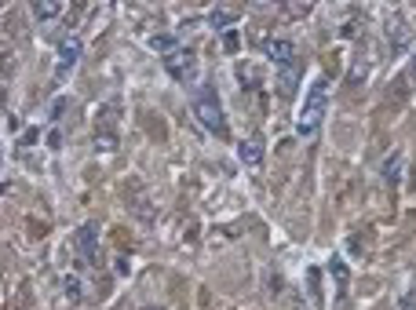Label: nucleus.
Returning a JSON list of instances; mask_svg holds the SVG:
<instances>
[{
    "mask_svg": "<svg viewBox=\"0 0 416 310\" xmlns=\"http://www.w3.org/2000/svg\"><path fill=\"white\" fill-rule=\"evenodd\" d=\"M325 110H329V80L325 77H314L311 88H307V99L299 106V117H296V132L299 135H314L325 121Z\"/></svg>",
    "mask_w": 416,
    "mask_h": 310,
    "instance_id": "obj_1",
    "label": "nucleus"
},
{
    "mask_svg": "<svg viewBox=\"0 0 416 310\" xmlns=\"http://www.w3.org/2000/svg\"><path fill=\"white\" fill-rule=\"evenodd\" d=\"M190 106H194V117L201 121L205 132H212V135H219V139H227V135H230L227 113H223L219 95H216L212 84H201V88L194 91V103H190Z\"/></svg>",
    "mask_w": 416,
    "mask_h": 310,
    "instance_id": "obj_2",
    "label": "nucleus"
},
{
    "mask_svg": "<svg viewBox=\"0 0 416 310\" xmlns=\"http://www.w3.org/2000/svg\"><path fill=\"white\" fill-rule=\"evenodd\" d=\"M165 70L172 80H179V84H190V80L198 77V55L190 52V47H179L175 55L165 59Z\"/></svg>",
    "mask_w": 416,
    "mask_h": 310,
    "instance_id": "obj_3",
    "label": "nucleus"
},
{
    "mask_svg": "<svg viewBox=\"0 0 416 310\" xmlns=\"http://www.w3.org/2000/svg\"><path fill=\"white\" fill-rule=\"evenodd\" d=\"M263 52H267V59L274 62L278 70H281V66H292V62H299V52H296V44H292L289 37H267Z\"/></svg>",
    "mask_w": 416,
    "mask_h": 310,
    "instance_id": "obj_4",
    "label": "nucleus"
},
{
    "mask_svg": "<svg viewBox=\"0 0 416 310\" xmlns=\"http://www.w3.org/2000/svg\"><path fill=\"white\" fill-rule=\"evenodd\" d=\"M383 37H387V47H391L394 55H402L406 47H409V40H413V29H409V22L402 19V15H391L387 29H383Z\"/></svg>",
    "mask_w": 416,
    "mask_h": 310,
    "instance_id": "obj_5",
    "label": "nucleus"
},
{
    "mask_svg": "<svg viewBox=\"0 0 416 310\" xmlns=\"http://www.w3.org/2000/svg\"><path fill=\"white\" fill-rule=\"evenodd\" d=\"M81 52H84V47H81V40H77V37H66V40L59 44V62H55V77L59 80L70 77V70L81 62Z\"/></svg>",
    "mask_w": 416,
    "mask_h": 310,
    "instance_id": "obj_6",
    "label": "nucleus"
},
{
    "mask_svg": "<svg viewBox=\"0 0 416 310\" xmlns=\"http://www.w3.org/2000/svg\"><path fill=\"white\" fill-rule=\"evenodd\" d=\"M299 77H303V62H292V66L278 70V95H281V99H292V95H296Z\"/></svg>",
    "mask_w": 416,
    "mask_h": 310,
    "instance_id": "obj_7",
    "label": "nucleus"
},
{
    "mask_svg": "<svg viewBox=\"0 0 416 310\" xmlns=\"http://www.w3.org/2000/svg\"><path fill=\"white\" fill-rule=\"evenodd\" d=\"M95 244H99V234H95V226H91V223H84L81 230L73 234V252L91 263V259H95Z\"/></svg>",
    "mask_w": 416,
    "mask_h": 310,
    "instance_id": "obj_8",
    "label": "nucleus"
},
{
    "mask_svg": "<svg viewBox=\"0 0 416 310\" xmlns=\"http://www.w3.org/2000/svg\"><path fill=\"white\" fill-rule=\"evenodd\" d=\"M237 161H242V165H248V168H255V165H260V161H263V142L260 139H245L242 146H237Z\"/></svg>",
    "mask_w": 416,
    "mask_h": 310,
    "instance_id": "obj_9",
    "label": "nucleus"
},
{
    "mask_svg": "<svg viewBox=\"0 0 416 310\" xmlns=\"http://www.w3.org/2000/svg\"><path fill=\"white\" fill-rule=\"evenodd\" d=\"M237 19H242V8H212L208 11V26L212 29H230Z\"/></svg>",
    "mask_w": 416,
    "mask_h": 310,
    "instance_id": "obj_10",
    "label": "nucleus"
},
{
    "mask_svg": "<svg viewBox=\"0 0 416 310\" xmlns=\"http://www.w3.org/2000/svg\"><path fill=\"white\" fill-rule=\"evenodd\" d=\"M29 11H34L37 22H47V19H55V15H62V4H59V0H34Z\"/></svg>",
    "mask_w": 416,
    "mask_h": 310,
    "instance_id": "obj_11",
    "label": "nucleus"
},
{
    "mask_svg": "<svg viewBox=\"0 0 416 310\" xmlns=\"http://www.w3.org/2000/svg\"><path fill=\"white\" fill-rule=\"evenodd\" d=\"M150 47H154V52H161V55L168 59V55L179 52V37H175V34H154V37H150Z\"/></svg>",
    "mask_w": 416,
    "mask_h": 310,
    "instance_id": "obj_12",
    "label": "nucleus"
},
{
    "mask_svg": "<svg viewBox=\"0 0 416 310\" xmlns=\"http://www.w3.org/2000/svg\"><path fill=\"white\" fill-rule=\"evenodd\" d=\"M62 292H66L70 303H81L84 300V281L77 274H66V277H62Z\"/></svg>",
    "mask_w": 416,
    "mask_h": 310,
    "instance_id": "obj_13",
    "label": "nucleus"
},
{
    "mask_svg": "<svg viewBox=\"0 0 416 310\" xmlns=\"http://www.w3.org/2000/svg\"><path fill=\"white\" fill-rule=\"evenodd\" d=\"M329 277H332V281H336V285H340V292L347 288V281H350V274H347V267H343V259H336V256L329 259Z\"/></svg>",
    "mask_w": 416,
    "mask_h": 310,
    "instance_id": "obj_14",
    "label": "nucleus"
},
{
    "mask_svg": "<svg viewBox=\"0 0 416 310\" xmlns=\"http://www.w3.org/2000/svg\"><path fill=\"white\" fill-rule=\"evenodd\" d=\"M383 179H387V183H398V179H402V154L387 157V165H383Z\"/></svg>",
    "mask_w": 416,
    "mask_h": 310,
    "instance_id": "obj_15",
    "label": "nucleus"
},
{
    "mask_svg": "<svg viewBox=\"0 0 416 310\" xmlns=\"http://www.w3.org/2000/svg\"><path fill=\"white\" fill-rule=\"evenodd\" d=\"M237 80H242L245 88H255V84H260V70L248 66V62H242V66H237Z\"/></svg>",
    "mask_w": 416,
    "mask_h": 310,
    "instance_id": "obj_16",
    "label": "nucleus"
},
{
    "mask_svg": "<svg viewBox=\"0 0 416 310\" xmlns=\"http://www.w3.org/2000/svg\"><path fill=\"white\" fill-rule=\"evenodd\" d=\"M95 150H99V154H103V150L114 154V150H117V135H114V132H99V135H95Z\"/></svg>",
    "mask_w": 416,
    "mask_h": 310,
    "instance_id": "obj_17",
    "label": "nucleus"
},
{
    "mask_svg": "<svg viewBox=\"0 0 416 310\" xmlns=\"http://www.w3.org/2000/svg\"><path fill=\"white\" fill-rule=\"evenodd\" d=\"M394 310H416V288H406L402 296H398Z\"/></svg>",
    "mask_w": 416,
    "mask_h": 310,
    "instance_id": "obj_18",
    "label": "nucleus"
},
{
    "mask_svg": "<svg viewBox=\"0 0 416 310\" xmlns=\"http://www.w3.org/2000/svg\"><path fill=\"white\" fill-rule=\"evenodd\" d=\"M223 47H227V52H237V34H234V29L223 37Z\"/></svg>",
    "mask_w": 416,
    "mask_h": 310,
    "instance_id": "obj_19",
    "label": "nucleus"
},
{
    "mask_svg": "<svg viewBox=\"0 0 416 310\" xmlns=\"http://www.w3.org/2000/svg\"><path fill=\"white\" fill-rule=\"evenodd\" d=\"M62 110H66V99H55V103H52V121L62 117Z\"/></svg>",
    "mask_w": 416,
    "mask_h": 310,
    "instance_id": "obj_20",
    "label": "nucleus"
},
{
    "mask_svg": "<svg viewBox=\"0 0 416 310\" xmlns=\"http://www.w3.org/2000/svg\"><path fill=\"white\" fill-rule=\"evenodd\" d=\"M47 146H52V150H59V146H62V135L52 132V135H47Z\"/></svg>",
    "mask_w": 416,
    "mask_h": 310,
    "instance_id": "obj_21",
    "label": "nucleus"
},
{
    "mask_svg": "<svg viewBox=\"0 0 416 310\" xmlns=\"http://www.w3.org/2000/svg\"><path fill=\"white\" fill-rule=\"evenodd\" d=\"M413 73H416V62H413Z\"/></svg>",
    "mask_w": 416,
    "mask_h": 310,
    "instance_id": "obj_22",
    "label": "nucleus"
}]
</instances>
